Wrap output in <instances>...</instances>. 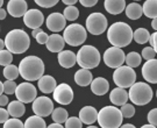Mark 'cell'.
<instances>
[{
	"instance_id": "cell-5",
	"label": "cell",
	"mask_w": 157,
	"mask_h": 128,
	"mask_svg": "<svg viewBox=\"0 0 157 128\" xmlns=\"http://www.w3.org/2000/svg\"><path fill=\"white\" fill-rule=\"evenodd\" d=\"M76 55H77V64H79L82 69L91 70L97 68L100 63V52L93 45H83Z\"/></svg>"
},
{
	"instance_id": "cell-38",
	"label": "cell",
	"mask_w": 157,
	"mask_h": 128,
	"mask_svg": "<svg viewBox=\"0 0 157 128\" xmlns=\"http://www.w3.org/2000/svg\"><path fill=\"white\" fill-rule=\"evenodd\" d=\"M64 128H83V122L79 120V118L70 117L67 118V120L65 121Z\"/></svg>"
},
{
	"instance_id": "cell-3",
	"label": "cell",
	"mask_w": 157,
	"mask_h": 128,
	"mask_svg": "<svg viewBox=\"0 0 157 128\" xmlns=\"http://www.w3.org/2000/svg\"><path fill=\"white\" fill-rule=\"evenodd\" d=\"M30 45L29 35L22 29H13L6 34L5 47L12 54H23Z\"/></svg>"
},
{
	"instance_id": "cell-56",
	"label": "cell",
	"mask_w": 157,
	"mask_h": 128,
	"mask_svg": "<svg viewBox=\"0 0 157 128\" xmlns=\"http://www.w3.org/2000/svg\"><path fill=\"white\" fill-rule=\"evenodd\" d=\"M141 128H156V127H155V126H152V125H149V123H148V125H143Z\"/></svg>"
},
{
	"instance_id": "cell-18",
	"label": "cell",
	"mask_w": 157,
	"mask_h": 128,
	"mask_svg": "<svg viewBox=\"0 0 157 128\" xmlns=\"http://www.w3.org/2000/svg\"><path fill=\"white\" fill-rule=\"evenodd\" d=\"M79 120L85 125H92L97 121L98 119V111L95 110L93 106H84L79 111Z\"/></svg>"
},
{
	"instance_id": "cell-41",
	"label": "cell",
	"mask_w": 157,
	"mask_h": 128,
	"mask_svg": "<svg viewBox=\"0 0 157 128\" xmlns=\"http://www.w3.org/2000/svg\"><path fill=\"white\" fill-rule=\"evenodd\" d=\"M57 0H35V4L36 5L41 6L43 8H50V7H54V6L57 5Z\"/></svg>"
},
{
	"instance_id": "cell-49",
	"label": "cell",
	"mask_w": 157,
	"mask_h": 128,
	"mask_svg": "<svg viewBox=\"0 0 157 128\" xmlns=\"http://www.w3.org/2000/svg\"><path fill=\"white\" fill-rule=\"evenodd\" d=\"M77 1L76 0H63V4H65L67 6H73Z\"/></svg>"
},
{
	"instance_id": "cell-13",
	"label": "cell",
	"mask_w": 157,
	"mask_h": 128,
	"mask_svg": "<svg viewBox=\"0 0 157 128\" xmlns=\"http://www.w3.org/2000/svg\"><path fill=\"white\" fill-rule=\"evenodd\" d=\"M52 95H54V100L59 105H69L73 100V91L71 86L67 83L57 85Z\"/></svg>"
},
{
	"instance_id": "cell-23",
	"label": "cell",
	"mask_w": 157,
	"mask_h": 128,
	"mask_svg": "<svg viewBox=\"0 0 157 128\" xmlns=\"http://www.w3.org/2000/svg\"><path fill=\"white\" fill-rule=\"evenodd\" d=\"M109 90V83L106 78L97 77L91 83V91L95 95H105Z\"/></svg>"
},
{
	"instance_id": "cell-22",
	"label": "cell",
	"mask_w": 157,
	"mask_h": 128,
	"mask_svg": "<svg viewBox=\"0 0 157 128\" xmlns=\"http://www.w3.org/2000/svg\"><path fill=\"white\" fill-rule=\"evenodd\" d=\"M37 86H39V89L41 92H43V93H54V91L55 89L57 87V83H56V79L52 77V76H43V77H41L37 80Z\"/></svg>"
},
{
	"instance_id": "cell-4",
	"label": "cell",
	"mask_w": 157,
	"mask_h": 128,
	"mask_svg": "<svg viewBox=\"0 0 157 128\" xmlns=\"http://www.w3.org/2000/svg\"><path fill=\"white\" fill-rule=\"evenodd\" d=\"M122 114L115 106H105L98 112L97 121L101 128H120L122 126Z\"/></svg>"
},
{
	"instance_id": "cell-16",
	"label": "cell",
	"mask_w": 157,
	"mask_h": 128,
	"mask_svg": "<svg viewBox=\"0 0 157 128\" xmlns=\"http://www.w3.org/2000/svg\"><path fill=\"white\" fill-rule=\"evenodd\" d=\"M142 77L144 78V80H147L148 83L151 84H157V60L154 58L151 61L144 62L142 70Z\"/></svg>"
},
{
	"instance_id": "cell-31",
	"label": "cell",
	"mask_w": 157,
	"mask_h": 128,
	"mask_svg": "<svg viewBox=\"0 0 157 128\" xmlns=\"http://www.w3.org/2000/svg\"><path fill=\"white\" fill-rule=\"evenodd\" d=\"M51 118H52V120H54L55 123L62 125V123H65V121L69 118V114H67V111L65 108L58 107V108H55L54 112L51 113Z\"/></svg>"
},
{
	"instance_id": "cell-1",
	"label": "cell",
	"mask_w": 157,
	"mask_h": 128,
	"mask_svg": "<svg viewBox=\"0 0 157 128\" xmlns=\"http://www.w3.org/2000/svg\"><path fill=\"white\" fill-rule=\"evenodd\" d=\"M133 29L128 23L118 21L109 26L107 30V40L112 47L124 48L130 45L133 41Z\"/></svg>"
},
{
	"instance_id": "cell-33",
	"label": "cell",
	"mask_w": 157,
	"mask_h": 128,
	"mask_svg": "<svg viewBox=\"0 0 157 128\" xmlns=\"http://www.w3.org/2000/svg\"><path fill=\"white\" fill-rule=\"evenodd\" d=\"M4 77L7 79V80H15L19 76H20V73H19V68L15 67V65H7V67L4 68Z\"/></svg>"
},
{
	"instance_id": "cell-15",
	"label": "cell",
	"mask_w": 157,
	"mask_h": 128,
	"mask_svg": "<svg viewBox=\"0 0 157 128\" xmlns=\"http://www.w3.org/2000/svg\"><path fill=\"white\" fill-rule=\"evenodd\" d=\"M45 25H47V28L49 30L54 32V33H58V32L65 29L67 20L63 17L62 13L55 12V13H51L48 15L47 20H45Z\"/></svg>"
},
{
	"instance_id": "cell-25",
	"label": "cell",
	"mask_w": 157,
	"mask_h": 128,
	"mask_svg": "<svg viewBox=\"0 0 157 128\" xmlns=\"http://www.w3.org/2000/svg\"><path fill=\"white\" fill-rule=\"evenodd\" d=\"M93 80V76L90 70H86V69H79L78 71H76L75 73V82L77 85L85 87V86H89L91 85Z\"/></svg>"
},
{
	"instance_id": "cell-2",
	"label": "cell",
	"mask_w": 157,
	"mask_h": 128,
	"mask_svg": "<svg viewBox=\"0 0 157 128\" xmlns=\"http://www.w3.org/2000/svg\"><path fill=\"white\" fill-rule=\"evenodd\" d=\"M19 73L20 76L27 80V82H34L39 80L41 77H43L44 73V63L37 56H27L21 60L19 64Z\"/></svg>"
},
{
	"instance_id": "cell-44",
	"label": "cell",
	"mask_w": 157,
	"mask_h": 128,
	"mask_svg": "<svg viewBox=\"0 0 157 128\" xmlns=\"http://www.w3.org/2000/svg\"><path fill=\"white\" fill-rule=\"evenodd\" d=\"M10 119V113L7 110L0 107V123H5Z\"/></svg>"
},
{
	"instance_id": "cell-45",
	"label": "cell",
	"mask_w": 157,
	"mask_h": 128,
	"mask_svg": "<svg viewBox=\"0 0 157 128\" xmlns=\"http://www.w3.org/2000/svg\"><path fill=\"white\" fill-rule=\"evenodd\" d=\"M149 43L151 45V48L155 50V52L157 54V32H155L154 34H150Z\"/></svg>"
},
{
	"instance_id": "cell-19",
	"label": "cell",
	"mask_w": 157,
	"mask_h": 128,
	"mask_svg": "<svg viewBox=\"0 0 157 128\" xmlns=\"http://www.w3.org/2000/svg\"><path fill=\"white\" fill-rule=\"evenodd\" d=\"M47 49L51 52H61L64 49V45H65V41L63 39L62 35L59 34H51L49 35V39L47 41Z\"/></svg>"
},
{
	"instance_id": "cell-34",
	"label": "cell",
	"mask_w": 157,
	"mask_h": 128,
	"mask_svg": "<svg viewBox=\"0 0 157 128\" xmlns=\"http://www.w3.org/2000/svg\"><path fill=\"white\" fill-rule=\"evenodd\" d=\"M63 17H65V20L69 21H75L79 17V10L76 6H67L63 12Z\"/></svg>"
},
{
	"instance_id": "cell-35",
	"label": "cell",
	"mask_w": 157,
	"mask_h": 128,
	"mask_svg": "<svg viewBox=\"0 0 157 128\" xmlns=\"http://www.w3.org/2000/svg\"><path fill=\"white\" fill-rule=\"evenodd\" d=\"M12 61H13V54L12 52H10L7 49L0 51V65H2L4 68L7 67V65H11Z\"/></svg>"
},
{
	"instance_id": "cell-39",
	"label": "cell",
	"mask_w": 157,
	"mask_h": 128,
	"mask_svg": "<svg viewBox=\"0 0 157 128\" xmlns=\"http://www.w3.org/2000/svg\"><path fill=\"white\" fill-rule=\"evenodd\" d=\"M17 84L14 80H6L4 83V92L6 95H14L17 90Z\"/></svg>"
},
{
	"instance_id": "cell-51",
	"label": "cell",
	"mask_w": 157,
	"mask_h": 128,
	"mask_svg": "<svg viewBox=\"0 0 157 128\" xmlns=\"http://www.w3.org/2000/svg\"><path fill=\"white\" fill-rule=\"evenodd\" d=\"M42 32V29L41 28H37V29H34L33 32H32V35H33V37H36L37 36V34H40Z\"/></svg>"
},
{
	"instance_id": "cell-12",
	"label": "cell",
	"mask_w": 157,
	"mask_h": 128,
	"mask_svg": "<svg viewBox=\"0 0 157 128\" xmlns=\"http://www.w3.org/2000/svg\"><path fill=\"white\" fill-rule=\"evenodd\" d=\"M32 110L35 113V115L41 118H45L51 115V113L54 112V103L50 98L48 97H39L33 101V106H32Z\"/></svg>"
},
{
	"instance_id": "cell-10",
	"label": "cell",
	"mask_w": 157,
	"mask_h": 128,
	"mask_svg": "<svg viewBox=\"0 0 157 128\" xmlns=\"http://www.w3.org/2000/svg\"><path fill=\"white\" fill-rule=\"evenodd\" d=\"M102 58H104L105 64L108 68L118 69V68L124 65V61H126V54L120 48L111 47V48L106 49V51L104 52Z\"/></svg>"
},
{
	"instance_id": "cell-40",
	"label": "cell",
	"mask_w": 157,
	"mask_h": 128,
	"mask_svg": "<svg viewBox=\"0 0 157 128\" xmlns=\"http://www.w3.org/2000/svg\"><path fill=\"white\" fill-rule=\"evenodd\" d=\"M155 55H156V52H155V50L152 49L151 47H146V48L142 50L141 57H143L146 61H151V60L155 58Z\"/></svg>"
},
{
	"instance_id": "cell-24",
	"label": "cell",
	"mask_w": 157,
	"mask_h": 128,
	"mask_svg": "<svg viewBox=\"0 0 157 128\" xmlns=\"http://www.w3.org/2000/svg\"><path fill=\"white\" fill-rule=\"evenodd\" d=\"M104 6L109 14L118 15L126 10V1L124 0H105Z\"/></svg>"
},
{
	"instance_id": "cell-47",
	"label": "cell",
	"mask_w": 157,
	"mask_h": 128,
	"mask_svg": "<svg viewBox=\"0 0 157 128\" xmlns=\"http://www.w3.org/2000/svg\"><path fill=\"white\" fill-rule=\"evenodd\" d=\"M10 104V100H8V97L5 95H0V107H4V106L8 105Z\"/></svg>"
},
{
	"instance_id": "cell-55",
	"label": "cell",
	"mask_w": 157,
	"mask_h": 128,
	"mask_svg": "<svg viewBox=\"0 0 157 128\" xmlns=\"http://www.w3.org/2000/svg\"><path fill=\"white\" fill-rule=\"evenodd\" d=\"M2 92H4V83L0 80V95H2Z\"/></svg>"
},
{
	"instance_id": "cell-36",
	"label": "cell",
	"mask_w": 157,
	"mask_h": 128,
	"mask_svg": "<svg viewBox=\"0 0 157 128\" xmlns=\"http://www.w3.org/2000/svg\"><path fill=\"white\" fill-rule=\"evenodd\" d=\"M120 112H121V114H122V118L128 119V118L134 117L135 107H134V105H132V104H124V106H121Z\"/></svg>"
},
{
	"instance_id": "cell-29",
	"label": "cell",
	"mask_w": 157,
	"mask_h": 128,
	"mask_svg": "<svg viewBox=\"0 0 157 128\" xmlns=\"http://www.w3.org/2000/svg\"><path fill=\"white\" fill-rule=\"evenodd\" d=\"M149 39H150V33L146 28H137L133 33V40L139 45H144L149 42Z\"/></svg>"
},
{
	"instance_id": "cell-32",
	"label": "cell",
	"mask_w": 157,
	"mask_h": 128,
	"mask_svg": "<svg viewBox=\"0 0 157 128\" xmlns=\"http://www.w3.org/2000/svg\"><path fill=\"white\" fill-rule=\"evenodd\" d=\"M141 61H142V57H141V55L139 52H136V51H130V52H128V54L126 55V61L124 62H126L127 67L134 69V68L140 67Z\"/></svg>"
},
{
	"instance_id": "cell-27",
	"label": "cell",
	"mask_w": 157,
	"mask_h": 128,
	"mask_svg": "<svg viewBox=\"0 0 157 128\" xmlns=\"http://www.w3.org/2000/svg\"><path fill=\"white\" fill-rule=\"evenodd\" d=\"M126 15L130 20H137L143 15L142 6L139 2H130L126 6Z\"/></svg>"
},
{
	"instance_id": "cell-46",
	"label": "cell",
	"mask_w": 157,
	"mask_h": 128,
	"mask_svg": "<svg viewBox=\"0 0 157 128\" xmlns=\"http://www.w3.org/2000/svg\"><path fill=\"white\" fill-rule=\"evenodd\" d=\"M79 2L84 7H93L98 4V0H80Z\"/></svg>"
},
{
	"instance_id": "cell-9",
	"label": "cell",
	"mask_w": 157,
	"mask_h": 128,
	"mask_svg": "<svg viewBox=\"0 0 157 128\" xmlns=\"http://www.w3.org/2000/svg\"><path fill=\"white\" fill-rule=\"evenodd\" d=\"M108 26L107 17L99 12L91 13L86 17V32H89L92 35H101L105 33Z\"/></svg>"
},
{
	"instance_id": "cell-7",
	"label": "cell",
	"mask_w": 157,
	"mask_h": 128,
	"mask_svg": "<svg viewBox=\"0 0 157 128\" xmlns=\"http://www.w3.org/2000/svg\"><path fill=\"white\" fill-rule=\"evenodd\" d=\"M63 39L67 45H71V47H78V45H83L87 39L86 28H84L79 23L69 25L64 29Z\"/></svg>"
},
{
	"instance_id": "cell-48",
	"label": "cell",
	"mask_w": 157,
	"mask_h": 128,
	"mask_svg": "<svg viewBox=\"0 0 157 128\" xmlns=\"http://www.w3.org/2000/svg\"><path fill=\"white\" fill-rule=\"evenodd\" d=\"M6 15H7V12L4 8H0V20H5Z\"/></svg>"
},
{
	"instance_id": "cell-20",
	"label": "cell",
	"mask_w": 157,
	"mask_h": 128,
	"mask_svg": "<svg viewBox=\"0 0 157 128\" xmlns=\"http://www.w3.org/2000/svg\"><path fill=\"white\" fill-rule=\"evenodd\" d=\"M57 60L59 65L64 69H70L75 67V64H77V55L71 50L61 51L57 56Z\"/></svg>"
},
{
	"instance_id": "cell-26",
	"label": "cell",
	"mask_w": 157,
	"mask_h": 128,
	"mask_svg": "<svg viewBox=\"0 0 157 128\" xmlns=\"http://www.w3.org/2000/svg\"><path fill=\"white\" fill-rule=\"evenodd\" d=\"M7 111H8V113H10V115H11L12 118L19 119V118L22 117L23 114L26 113V107H25V104L21 103V101L13 100L8 104Z\"/></svg>"
},
{
	"instance_id": "cell-11",
	"label": "cell",
	"mask_w": 157,
	"mask_h": 128,
	"mask_svg": "<svg viewBox=\"0 0 157 128\" xmlns=\"http://www.w3.org/2000/svg\"><path fill=\"white\" fill-rule=\"evenodd\" d=\"M15 95L19 101H21L23 104H29L37 98V90L32 83L25 82L17 86Z\"/></svg>"
},
{
	"instance_id": "cell-54",
	"label": "cell",
	"mask_w": 157,
	"mask_h": 128,
	"mask_svg": "<svg viewBox=\"0 0 157 128\" xmlns=\"http://www.w3.org/2000/svg\"><path fill=\"white\" fill-rule=\"evenodd\" d=\"M120 128H136L134 125H132V123H126V125H122Z\"/></svg>"
},
{
	"instance_id": "cell-28",
	"label": "cell",
	"mask_w": 157,
	"mask_h": 128,
	"mask_svg": "<svg viewBox=\"0 0 157 128\" xmlns=\"http://www.w3.org/2000/svg\"><path fill=\"white\" fill-rule=\"evenodd\" d=\"M143 14L147 17L156 19L157 17V0H147L142 6Z\"/></svg>"
},
{
	"instance_id": "cell-17",
	"label": "cell",
	"mask_w": 157,
	"mask_h": 128,
	"mask_svg": "<svg viewBox=\"0 0 157 128\" xmlns=\"http://www.w3.org/2000/svg\"><path fill=\"white\" fill-rule=\"evenodd\" d=\"M28 11L27 1L25 0H10L7 2V12L13 17H23Z\"/></svg>"
},
{
	"instance_id": "cell-50",
	"label": "cell",
	"mask_w": 157,
	"mask_h": 128,
	"mask_svg": "<svg viewBox=\"0 0 157 128\" xmlns=\"http://www.w3.org/2000/svg\"><path fill=\"white\" fill-rule=\"evenodd\" d=\"M47 128H64L62 126V125H59V123H51V125H49V126H48V127Z\"/></svg>"
},
{
	"instance_id": "cell-58",
	"label": "cell",
	"mask_w": 157,
	"mask_h": 128,
	"mask_svg": "<svg viewBox=\"0 0 157 128\" xmlns=\"http://www.w3.org/2000/svg\"><path fill=\"white\" fill-rule=\"evenodd\" d=\"M2 5H4V1H2V0H0V8H2V7H1Z\"/></svg>"
},
{
	"instance_id": "cell-37",
	"label": "cell",
	"mask_w": 157,
	"mask_h": 128,
	"mask_svg": "<svg viewBox=\"0 0 157 128\" xmlns=\"http://www.w3.org/2000/svg\"><path fill=\"white\" fill-rule=\"evenodd\" d=\"M4 128H25V123L17 118H10L5 123Z\"/></svg>"
},
{
	"instance_id": "cell-53",
	"label": "cell",
	"mask_w": 157,
	"mask_h": 128,
	"mask_svg": "<svg viewBox=\"0 0 157 128\" xmlns=\"http://www.w3.org/2000/svg\"><path fill=\"white\" fill-rule=\"evenodd\" d=\"M5 50V41L0 39V51Z\"/></svg>"
},
{
	"instance_id": "cell-43",
	"label": "cell",
	"mask_w": 157,
	"mask_h": 128,
	"mask_svg": "<svg viewBox=\"0 0 157 128\" xmlns=\"http://www.w3.org/2000/svg\"><path fill=\"white\" fill-rule=\"evenodd\" d=\"M35 39H36L37 43H40V45H45L47 41H48V39H49V35L42 30L40 34H37V36H36Z\"/></svg>"
},
{
	"instance_id": "cell-42",
	"label": "cell",
	"mask_w": 157,
	"mask_h": 128,
	"mask_svg": "<svg viewBox=\"0 0 157 128\" xmlns=\"http://www.w3.org/2000/svg\"><path fill=\"white\" fill-rule=\"evenodd\" d=\"M147 119H148L149 125H152V126L157 127V108H152L151 111L148 113Z\"/></svg>"
},
{
	"instance_id": "cell-6",
	"label": "cell",
	"mask_w": 157,
	"mask_h": 128,
	"mask_svg": "<svg viewBox=\"0 0 157 128\" xmlns=\"http://www.w3.org/2000/svg\"><path fill=\"white\" fill-rule=\"evenodd\" d=\"M152 95L154 92L151 87L143 82H136L129 87V100L136 106H144L149 104L152 99Z\"/></svg>"
},
{
	"instance_id": "cell-57",
	"label": "cell",
	"mask_w": 157,
	"mask_h": 128,
	"mask_svg": "<svg viewBox=\"0 0 157 128\" xmlns=\"http://www.w3.org/2000/svg\"><path fill=\"white\" fill-rule=\"evenodd\" d=\"M86 128H98L97 126H93V125H91V126H89V127H86Z\"/></svg>"
},
{
	"instance_id": "cell-14",
	"label": "cell",
	"mask_w": 157,
	"mask_h": 128,
	"mask_svg": "<svg viewBox=\"0 0 157 128\" xmlns=\"http://www.w3.org/2000/svg\"><path fill=\"white\" fill-rule=\"evenodd\" d=\"M43 22H44V15L39 10H28L27 13L23 15V23L32 30L41 28Z\"/></svg>"
},
{
	"instance_id": "cell-59",
	"label": "cell",
	"mask_w": 157,
	"mask_h": 128,
	"mask_svg": "<svg viewBox=\"0 0 157 128\" xmlns=\"http://www.w3.org/2000/svg\"><path fill=\"white\" fill-rule=\"evenodd\" d=\"M156 97H157V91H156Z\"/></svg>"
},
{
	"instance_id": "cell-30",
	"label": "cell",
	"mask_w": 157,
	"mask_h": 128,
	"mask_svg": "<svg viewBox=\"0 0 157 128\" xmlns=\"http://www.w3.org/2000/svg\"><path fill=\"white\" fill-rule=\"evenodd\" d=\"M25 128H47V123L43 118L32 115L25 121Z\"/></svg>"
},
{
	"instance_id": "cell-52",
	"label": "cell",
	"mask_w": 157,
	"mask_h": 128,
	"mask_svg": "<svg viewBox=\"0 0 157 128\" xmlns=\"http://www.w3.org/2000/svg\"><path fill=\"white\" fill-rule=\"evenodd\" d=\"M151 27L155 29L157 32V17L156 19H152V21H151Z\"/></svg>"
},
{
	"instance_id": "cell-8",
	"label": "cell",
	"mask_w": 157,
	"mask_h": 128,
	"mask_svg": "<svg viewBox=\"0 0 157 128\" xmlns=\"http://www.w3.org/2000/svg\"><path fill=\"white\" fill-rule=\"evenodd\" d=\"M136 72L134 69L127 67V65H122V67L115 69V71L113 72V82L114 84L121 87V89H128L133 84L136 82Z\"/></svg>"
},
{
	"instance_id": "cell-21",
	"label": "cell",
	"mask_w": 157,
	"mask_h": 128,
	"mask_svg": "<svg viewBox=\"0 0 157 128\" xmlns=\"http://www.w3.org/2000/svg\"><path fill=\"white\" fill-rule=\"evenodd\" d=\"M109 100L115 107L117 106H124L129 100L128 92L124 89H121V87H115L109 93Z\"/></svg>"
}]
</instances>
